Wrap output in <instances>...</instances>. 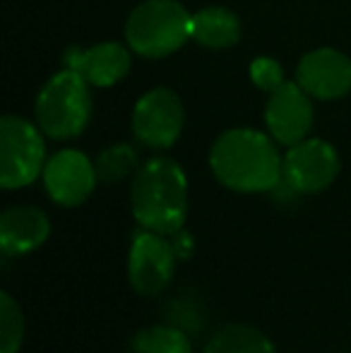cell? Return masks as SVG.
<instances>
[{"label": "cell", "mask_w": 351, "mask_h": 353, "mask_svg": "<svg viewBox=\"0 0 351 353\" xmlns=\"http://www.w3.org/2000/svg\"><path fill=\"white\" fill-rule=\"evenodd\" d=\"M210 166L221 185L236 192H270L284 176V159L258 130H229L214 142Z\"/></svg>", "instance_id": "obj_1"}, {"label": "cell", "mask_w": 351, "mask_h": 353, "mask_svg": "<svg viewBox=\"0 0 351 353\" xmlns=\"http://www.w3.org/2000/svg\"><path fill=\"white\" fill-rule=\"evenodd\" d=\"M132 216L147 231L174 236L188 216V181L171 159H152L135 173L130 188Z\"/></svg>", "instance_id": "obj_2"}, {"label": "cell", "mask_w": 351, "mask_h": 353, "mask_svg": "<svg viewBox=\"0 0 351 353\" xmlns=\"http://www.w3.org/2000/svg\"><path fill=\"white\" fill-rule=\"evenodd\" d=\"M192 17L176 0H147L132 10L126 24L128 43L145 58H164L178 51L188 39Z\"/></svg>", "instance_id": "obj_3"}, {"label": "cell", "mask_w": 351, "mask_h": 353, "mask_svg": "<svg viewBox=\"0 0 351 353\" xmlns=\"http://www.w3.org/2000/svg\"><path fill=\"white\" fill-rule=\"evenodd\" d=\"M92 101L85 77L72 70L53 74L37 99V118L41 130L56 140L77 137L89 123Z\"/></svg>", "instance_id": "obj_4"}, {"label": "cell", "mask_w": 351, "mask_h": 353, "mask_svg": "<svg viewBox=\"0 0 351 353\" xmlns=\"http://www.w3.org/2000/svg\"><path fill=\"white\" fill-rule=\"evenodd\" d=\"M43 140L32 123L5 116L0 123V185L14 190L43 171Z\"/></svg>", "instance_id": "obj_5"}, {"label": "cell", "mask_w": 351, "mask_h": 353, "mask_svg": "<svg viewBox=\"0 0 351 353\" xmlns=\"http://www.w3.org/2000/svg\"><path fill=\"white\" fill-rule=\"evenodd\" d=\"M176 260L178 255L169 236L140 228L132 236L128 252V281L132 291L140 296H159L174 276Z\"/></svg>", "instance_id": "obj_6"}, {"label": "cell", "mask_w": 351, "mask_h": 353, "mask_svg": "<svg viewBox=\"0 0 351 353\" xmlns=\"http://www.w3.org/2000/svg\"><path fill=\"white\" fill-rule=\"evenodd\" d=\"M339 173V157L323 140H301L284 157V181L301 195H313L332 185Z\"/></svg>", "instance_id": "obj_7"}, {"label": "cell", "mask_w": 351, "mask_h": 353, "mask_svg": "<svg viewBox=\"0 0 351 353\" xmlns=\"http://www.w3.org/2000/svg\"><path fill=\"white\" fill-rule=\"evenodd\" d=\"M132 130H135L137 140L147 147H171L183 130L181 99L171 89L147 92L132 111Z\"/></svg>", "instance_id": "obj_8"}, {"label": "cell", "mask_w": 351, "mask_h": 353, "mask_svg": "<svg viewBox=\"0 0 351 353\" xmlns=\"http://www.w3.org/2000/svg\"><path fill=\"white\" fill-rule=\"evenodd\" d=\"M97 181V166L77 149L53 154L43 166V185L51 200L63 207L82 205L92 195Z\"/></svg>", "instance_id": "obj_9"}, {"label": "cell", "mask_w": 351, "mask_h": 353, "mask_svg": "<svg viewBox=\"0 0 351 353\" xmlns=\"http://www.w3.org/2000/svg\"><path fill=\"white\" fill-rule=\"evenodd\" d=\"M265 121L272 137L286 147L305 140L313 125V108L303 87L299 82H284L279 89H274L272 99L267 101Z\"/></svg>", "instance_id": "obj_10"}, {"label": "cell", "mask_w": 351, "mask_h": 353, "mask_svg": "<svg viewBox=\"0 0 351 353\" xmlns=\"http://www.w3.org/2000/svg\"><path fill=\"white\" fill-rule=\"evenodd\" d=\"M296 82L315 99H339L351 89V61L332 48H318L301 58Z\"/></svg>", "instance_id": "obj_11"}, {"label": "cell", "mask_w": 351, "mask_h": 353, "mask_svg": "<svg viewBox=\"0 0 351 353\" xmlns=\"http://www.w3.org/2000/svg\"><path fill=\"white\" fill-rule=\"evenodd\" d=\"M66 68L85 77L94 87H111L130 70V53L121 43H99L94 48H70L66 53Z\"/></svg>", "instance_id": "obj_12"}, {"label": "cell", "mask_w": 351, "mask_h": 353, "mask_svg": "<svg viewBox=\"0 0 351 353\" xmlns=\"http://www.w3.org/2000/svg\"><path fill=\"white\" fill-rule=\"evenodd\" d=\"M48 216L37 207H12L0 216V248L5 255H27L46 243Z\"/></svg>", "instance_id": "obj_13"}, {"label": "cell", "mask_w": 351, "mask_h": 353, "mask_svg": "<svg viewBox=\"0 0 351 353\" xmlns=\"http://www.w3.org/2000/svg\"><path fill=\"white\" fill-rule=\"evenodd\" d=\"M192 39L202 46L226 48L234 46L241 37V22L234 12L224 8H205L192 14Z\"/></svg>", "instance_id": "obj_14"}, {"label": "cell", "mask_w": 351, "mask_h": 353, "mask_svg": "<svg viewBox=\"0 0 351 353\" xmlns=\"http://www.w3.org/2000/svg\"><path fill=\"white\" fill-rule=\"evenodd\" d=\"M205 353H277V349L255 327L226 325L207 341Z\"/></svg>", "instance_id": "obj_15"}, {"label": "cell", "mask_w": 351, "mask_h": 353, "mask_svg": "<svg viewBox=\"0 0 351 353\" xmlns=\"http://www.w3.org/2000/svg\"><path fill=\"white\" fill-rule=\"evenodd\" d=\"M132 353H192L190 339L174 325H154L140 330L130 341Z\"/></svg>", "instance_id": "obj_16"}, {"label": "cell", "mask_w": 351, "mask_h": 353, "mask_svg": "<svg viewBox=\"0 0 351 353\" xmlns=\"http://www.w3.org/2000/svg\"><path fill=\"white\" fill-rule=\"evenodd\" d=\"M24 341V315L10 293H0V353H17Z\"/></svg>", "instance_id": "obj_17"}, {"label": "cell", "mask_w": 351, "mask_h": 353, "mask_svg": "<svg viewBox=\"0 0 351 353\" xmlns=\"http://www.w3.org/2000/svg\"><path fill=\"white\" fill-rule=\"evenodd\" d=\"M137 154L130 144H116V147H108L99 154L97 159V176L101 183H116L123 181L128 173L135 168Z\"/></svg>", "instance_id": "obj_18"}, {"label": "cell", "mask_w": 351, "mask_h": 353, "mask_svg": "<svg viewBox=\"0 0 351 353\" xmlns=\"http://www.w3.org/2000/svg\"><path fill=\"white\" fill-rule=\"evenodd\" d=\"M164 317L169 325L178 327L188 334V332H197L205 322V312H202L200 303L190 301V298H176L166 305Z\"/></svg>", "instance_id": "obj_19"}, {"label": "cell", "mask_w": 351, "mask_h": 353, "mask_svg": "<svg viewBox=\"0 0 351 353\" xmlns=\"http://www.w3.org/2000/svg\"><path fill=\"white\" fill-rule=\"evenodd\" d=\"M250 77L265 92H274L284 84V72H281L279 63L272 58H255L250 65Z\"/></svg>", "instance_id": "obj_20"}, {"label": "cell", "mask_w": 351, "mask_h": 353, "mask_svg": "<svg viewBox=\"0 0 351 353\" xmlns=\"http://www.w3.org/2000/svg\"><path fill=\"white\" fill-rule=\"evenodd\" d=\"M171 243H174V250H176L178 260H188V257L192 255V250H195V241H192L190 233H185L183 228L171 236Z\"/></svg>", "instance_id": "obj_21"}]
</instances>
